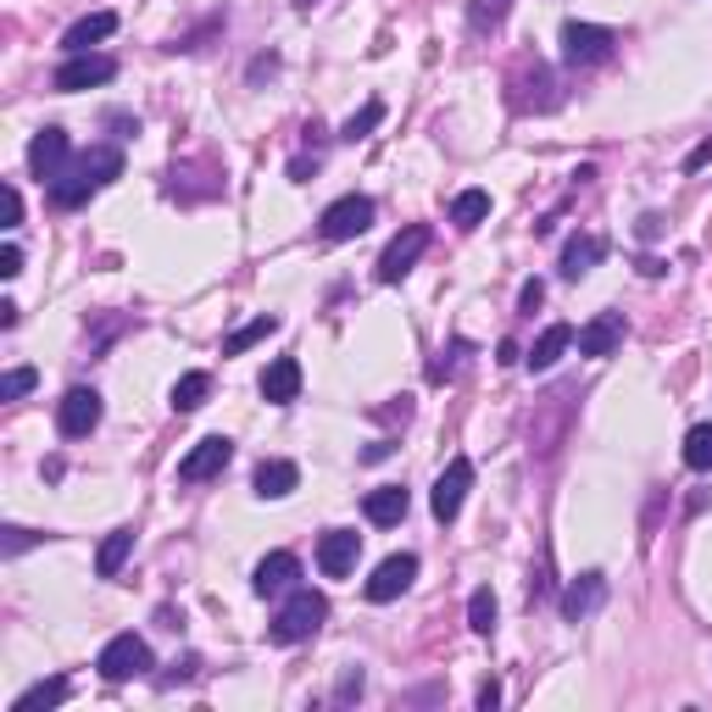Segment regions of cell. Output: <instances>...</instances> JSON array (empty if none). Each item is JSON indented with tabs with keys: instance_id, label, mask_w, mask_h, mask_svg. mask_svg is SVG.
Returning a JSON list of instances; mask_svg holds the SVG:
<instances>
[{
	"instance_id": "25",
	"label": "cell",
	"mask_w": 712,
	"mask_h": 712,
	"mask_svg": "<svg viewBox=\"0 0 712 712\" xmlns=\"http://www.w3.org/2000/svg\"><path fill=\"white\" fill-rule=\"evenodd\" d=\"M485 218H490V196H485V190H463V196L452 201V223H457V229H479Z\"/></svg>"
},
{
	"instance_id": "34",
	"label": "cell",
	"mask_w": 712,
	"mask_h": 712,
	"mask_svg": "<svg viewBox=\"0 0 712 712\" xmlns=\"http://www.w3.org/2000/svg\"><path fill=\"white\" fill-rule=\"evenodd\" d=\"M40 541V534L34 529H7V557H18V552H29Z\"/></svg>"
},
{
	"instance_id": "28",
	"label": "cell",
	"mask_w": 712,
	"mask_h": 712,
	"mask_svg": "<svg viewBox=\"0 0 712 712\" xmlns=\"http://www.w3.org/2000/svg\"><path fill=\"white\" fill-rule=\"evenodd\" d=\"M512 12V0H474V12H468V29L474 34H490V29H501V18Z\"/></svg>"
},
{
	"instance_id": "3",
	"label": "cell",
	"mask_w": 712,
	"mask_h": 712,
	"mask_svg": "<svg viewBox=\"0 0 712 712\" xmlns=\"http://www.w3.org/2000/svg\"><path fill=\"white\" fill-rule=\"evenodd\" d=\"M612 45H618V34L601 23H563V62L568 67H596L612 56Z\"/></svg>"
},
{
	"instance_id": "38",
	"label": "cell",
	"mask_w": 712,
	"mask_h": 712,
	"mask_svg": "<svg viewBox=\"0 0 712 712\" xmlns=\"http://www.w3.org/2000/svg\"><path fill=\"white\" fill-rule=\"evenodd\" d=\"M23 223V196H18V185H7V229H18Z\"/></svg>"
},
{
	"instance_id": "16",
	"label": "cell",
	"mask_w": 712,
	"mask_h": 712,
	"mask_svg": "<svg viewBox=\"0 0 712 712\" xmlns=\"http://www.w3.org/2000/svg\"><path fill=\"white\" fill-rule=\"evenodd\" d=\"M574 340H579V356H612V351L623 345V312H601V318H590Z\"/></svg>"
},
{
	"instance_id": "33",
	"label": "cell",
	"mask_w": 712,
	"mask_h": 712,
	"mask_svg": "<svg viewBox=\"0 0 712 712\" xmlns=\"http://www.w3.org/2000/svg\"><path fill=\"white\" fill-rule=\"evenodd\" d=\"M440 356H445V363H434V368H429V379H434V385H445V379H457V368H463V356H468V345H463V340H452V351H440Z\"/></svg>"
},
{
	"instance_id": "23",
	"label": "cell",
	"mask_w": 712,
	"mask_h": 712,
	"mask_svg": "<svg viewBox=\"0 0 712 712\" xmlns=\"http://www.w3.org/2000/svg\"><path fill=\"white\" fill-rule=\"evenodd\" d=\"M129 552H134V529L107 534L101 552H96V574H101V579H118V574H123V563H129Z\"/></svg>"
},
{
	"instance_id": "40",
	"label": "cell",
	"mask_w": 712,
	"mask_h": 712,
	"mask_svg": "<svg viewBox=\"0 0 712 712\" xmlns=\"http://www.w3.org/2000/svg\"><path fill=\"white\" fill-rule=\"evenodd\" d=\"M312 173H318V156H296V162H290V178H301V185H307Z\"/></svg>"
},
{
	"instance_id": "29",
	"label": "cell",
	"mask_w": 712,
	"mask_h": 712,
	"mask_svg": "<svg viewBox=\"0 0 712 712\" xmlns=\"http://www.w3.org/2000/svg\"><path fill=\"white\" fill-rule=\"evenodd\" d=\"M379 123H385V107H379V101H368L363 112H356V118H351V123L340 129V140H345V145H356V140H368V134H374Z\"/></svg>"
},
{
	"instance_id": "39",
	"label": "cell",
	"mask_w": 712,
	"mask_h": 712,
	"mask_svg": "<svg viewBox=\"0 0 712 712\" xmlns=\"http://www.w3.org/2000/svg\"><path fill=\"white\" fill-rule=\"evenodd\" d=\"M707 162H712V140H701V145H696V151L685 156V167H690V173H701Z\"/></svg>"
},
{
	"instance_id": "36",
	"label": "cell",
	"mask_w": 712,
	"mask_h": 712,
	"mask_svg": "<svg viewBox=\"0 0 712 712\" xmlns=\"http://www.w3.org/2000/svg\"><path fill=\"white\" fill-rule=\"evenodd\" d=\"M541 301H546V285H541V279H529V285H523V296H518V307H523V312H534Z\"/></svg>"
},
{
	"instance_id": "18",
	"label": "cell",
	"mask_w": 712,
	"mask_h": 712,
	"mask_svg": "<svg viewBox=\"0 0 712 712\" xmlns=\"http://www.w3.org/2000/svg\"><path fill=\"white\" fill-rule=\"evenodd\" d=\"M107 34H118V12H89V18H78L67 34H62V51H89V45H101Z\"/></svg>"
},
{
	"instance_id": "11",
	"label": "cell",
	"mask_w": 712,
	"mask_h": 712,
	"mask_svg": "<svg viewBox=\"0 0 712 712\" xmlns=\"http://www.w3.org/2000/svg\"><path fill=\"white\" fill-rule=\"evenodd\" d=\"M296 579H301V557L296 552H267L256 563V574H251V590L256 596H290Z\"/></svg>"
},
{
	"instance_id": "37",
	"label": "cell",
	"mask_w": 712,
	"mask_h": 712,
	"mask_svg": "<svg viewBox=\"0 0 712 712\" xmlns=\"http://www.w3.org/2000/svg\"><path fill=\"white\" fill-rule=\"evenodd\" d=\"M0 274H7V279H18V274H23V251H18V245L0 251Z\"/></svg>"
},
{
	"instance_id": "9",
	"label": "cell",
	"mask_w": 712,
	"mask_h": 712,
	"mask_svg": "<svg viewBox=\"0 0 712 712\" xmlns=\"http://www.w3.org/2000/svg\"><path fill=\"white\" fill-rule=\"evenodd\" d=\"M229 463H234V440L207 434V440L196 445V452H190L185 463H178V479H185V485H207V479H218Z\"/></svg>"
},
{
	"instance_id": "42",
	"label": "cell",
	"mask_w": 712,
	"mask_h": 712,
	"mask_svg": "<svg viewBox=\"0 0 712 712\" xmlns=\"http://www.w3.org/2000/svg\"><path fill=\"white\" fill-rule=\"evenodd\" d=\"M0 329H18V301H0Z\"/></svg>"
},
{
	"instance_id": "32",
	"label": "cell",
	"mask_w": 712,
	"mask_h": 712,
	"mask_svg": "<svg viewBox=\"0 0 712 712\" xmlns=\"http://www.w3.org/2000/svg\"><path fill=\"white\" fill-rule=\"evenodd\" d=\"M34 385H40V374H34V368H12L7 379H0V401H23Z\"/></svg>"
},
{
	"instance_id": "35",
	"label": "cell",
	"mask_w": 712,
	"mask_h": 712,
	"mask_svg": "<svg viewBox=\"0 0 712 712\" xmlns=\"http://www.w3.org/2000/svg\"><path fill=\"white\" fill-rule=\"evenodd\" d=\"M351 696H363V668H345V679L334 690V701H351Z\"/></svg>"
},
{
	"instance_id": "5",
	"label": "cell",
	"mask_w": 712,
	"mask_h": 712,
	"mask_svg": "<svg viewBox=\"0 0 712 712\" xmlns=\"http://www.w3.org/2000/svg\"><path fill=\"white\" fill-rule=\"evenodd\" d=\"M112 78H118V62H112V56H89V51L67 56V62L51 73V84L62 89V96H78V89H96V84H112Z\"/></svg>"
},
{
	"instance_id": "30",
	"label": "cell",
	"mask_w": 712,
	"mask_h": 712,
	"mask_svg": "<svg viewBox=\"0 0 712 712\" xmlns=\"http://www.w3.org/2000/svg\"><path fill=\"white\" fill-rule=\"evenodd\" d=\"M468 630H474V635H490V630H496V596H490V590H474V596H468Z\"/></svg>"
},
{
	"instance_id": "24",
	"label": "cell",
	"mask_w": 712,
	"mask_h": 712,
	"mask_svg": "<svg viewBox=\"0 0 712 712\" xmlns=\"http://www.w3.org/2000/svg\"><path fill=\"white\" fill-rule=\"evenodd\" d=\"M685 468L690 474H712V423H696L685 434Z\"/></svg>"
},
{
	"instance_id": "19",
	"label": "cell",
	"mask_w": 712,
	"mask_h": 712,
	"mask_svg": "<svg viewBox=\"0 0 712 712\" xmlns=\"http://www.w3.org/2000/svg\"><path fill=\"white\" fill-rule=\"evenodd\" d=\"M607 256V240L601 234H574L568 245H563V279H579V274H590V267Z\"/></svg>"
},
{
	"instance_id": "7",
	"label": "cell",
	"mask_w": 712,
	"mask_h": 712,
	"mask_svg": "<svg viewBox=\"0 0 712 712\" xmlns=\"http://www.w3.org/2000/svg\"><path fill=\"white\" fill-rule=\"evenodd\" d=\"M468 490H474V463H468V457H452V463H445V474L434 479V496H429L434 518L452 523V518L463 512V496H468Z\"/></svg>"
},
{
	"instance_id": "6",
	"label": "cell",
	"mask_w": 712,
	"mask_h": 712,
	"mask_svg": "<svg viewBox=\"0 0 712 712\" xmlns=\"http://www.w3.org/2000/svg\"><path fill=\"white\" fill-rule=\"evenodd\" d=\"M96 668H101V679H140V674H151L156 663H151V646H145L140 635H112Z\"/></svg>"
},
{
	"instance_id": "15",
	"label": "cell",
	"mask_w": 712,
	"mask_h": 712,
	"mask_svg": "<svg viewBox=\"0 0 712 712\" xmlns=\"http://www.w3.org/2000/svg\"><path fill=\"white\" fill-rule=\"evenodd\" d=\"M296 396H301V363H296V356H279V363L262 368V401L290 407Z\"/></svg>"
},
{
	"instance_id": "2",
	"label": "cell",
	"mask_w": 712,
	"mask_h": 712,
	"mask_svg": "<svg viewBox=\"0 0 712 712\" xmlns=\"http://www.w3.org/2000/svg\"><path fill=\"white\" fill-rule=\"evenodd\" d=\"M323 618H329V601H323V590H307V585H296V590H290V601L279 607V618L267 623V641H274V646L312 641V635L323 630Z\"/></svg>"
},
{
	"instance_id": "8",
	"label": "cell",
	"mask_w": 712,
	"mask_h": 712,
	"mask_svg": "<svg viewBox=\"0 0 712 712\" xmlns=\"http://www.w3.org/2000/svg\"><path fill=\"white\" fill-rule=\"evenodd\" d=\"M429 251V229L423 223H412V229H401L390 245H385V256H379V279L385 285H401L407 274H412V262Z\"/></svg>"
},
{
	"instance_id": "17",
	"label": "cell",
	"mask_w": 712,
	"mask_h": 712,
	"mask_svg": "<svg viewBox=\"0 0 712 712\" xmlns=\"http://www.w3.org/2000/svg\"><path fill=\"white\" fill-rule=\"evenodd\" d=\"M29 167H34V178H45V185H51V178L67 167V134L62 129H40L34 145H29Z\"/></svg>"
},
{
	"instance_id": "13",
	"label": "cell",
	"mask_w": 712,
	"mask_h": 712,
	"mask_svg": "<svg viewBox=\"0 0 712 712\" xmlns=\"http://www.w3.org/2000/svg\"><path fill=\"white\" fill-rule=\"evenodd\" d=\"M412 579H418V557L401 552V557H385V563L374 568V579L363 585V596H368V601H396Z\"/></svg>"
},
{
	"instance_id": "20",
	"label": "cell",
	"mask_w": 712,
	"mask_h": 712,
	"mask_svg": "<svg viewBox=\"0 0 712 712\" xmlns=\"http://www.w3.org/2000/svg\"><path fill=\"white\" fill-rule=\"evenodd\" d=\"M568 345H574V329H568V323H552V329H546L541 340L529 345V356H523V363H529L534 374H546V368L557 363V356H563Z\"/></svg>"
},
{
	"instance_id": "1",
	"label": "cell",
	"mask_w": 712,
	"mask_h": 712,
	"mask_svg": "<svg viewBox=\"0 0 712 712\" xmlns=\"http://www.w3.org/2000/svg\"><path fill=\"white\" fill-rule=\"evenodd\" d=\"M112 178H123V151H118V145H96V151L73 156V162L51 178V201H56V207H84L89 190L112 185Z\"/></svg>"
},
{
	"instance_id": "27",
	"label": "cell",
	"mask_w": 712,
	"mask_h": 712,
	"mask_svg": "<svg viewBox=\"0 0 712 712\" xmlns=\"http://www.w3.org/2000/svg\"><path fill=\"white\" fill-rule=\"evenodd\" d=\"M207 396H212V374H185V379L173 385V407L178 412H196Z\"/></svg>"
},
{
	"instance_id": "22",
	"label": "cell",
	"mask_w": 712,
	"mask_h": 712,
	"mask_svg": "<svg viewBox=\"0 0 712 712\" xmlns=\"http://www.w3.org/2000/svg\"><path fill=\"white\" fill-rule=\"evenodd\" d=\"M363 512H368V523H379V529H390V523H401V518H407V490H401V485H385V490H368V501H363Z\"/></svg>"
},
{
	"instance_id": "41",
	"label": "cell",
	"mask_w": 712,
	"mask_h": 712,
	"mask_svg": "<svg viewBox=\"0 0 712 712\" xmlns=\"http://www.w3.org/2000/svg\"><path fill=\"white\" fill-rule=\"evenodd\" d=\"M496 701H501V685H496V679H490V685H479V707H485V712H490V707H496Z\"/></svg>"
},
{
	"instance_id": "12",
	"label": "cell",
	"mask_w": 712,
	"mask_h": 712,
	"mask_svg": "<svg viewBox=\"0 0 712 712\" xmlns=\"http://www.w3.org/2000/svg\"><path fill=\"white\" fill-rule=\"evenodd\" d=\"M356 552H363V534L329 529L323 541H318V568H323V579H345V574L356 568Z\"/></svg>"
},
{
	"instance_id": "21",
	"label": "cell",
	"mask_w": 712,
	"mask_h": 712,
	"mask_svg": "<svg viewBox=\"0 0 712 712\" xmlns=\"http://www.w3.org/2000/svg\"><path fill=\"white\" fill-rule=\"evenodd\" d=\"M296 485H301V468H296V463H279V457H274V463L256 468V496H262V501H279V496H290Z\"/></svg>"
},
{
	"instance_id": "14",
	"label": "cell",
	"mask_w": 712,
	"mask_h": 712,
	"mask_svg": "<svg viewBox=\"0 0 712 712\" xmlns=\"http://www.w3.org/2000/svg\"><path fill=\"white\" fill-rule=\"evenodd\" d=\"M601 601H607V574H579L568 590H563V618L568 623H585L590 612H601Z\"/></svg>"
},
{
	"instance_id": "26",
	"label": "cell",
	"mask_w": 712,
	"mask_h": 712,
	"mask_svg": "<svg viewBox=\"0 0 712 712\" xmlns=\"http://www.w3.org/2000/svg\"><path fill=\"white\" fill-rule=\"evenodd\" d=\"M274 329H279V318H267V312H262V318H251L245 329H234V334L223 340V356H240V351H251L256 340H267Z\"/></svg>"
},
{
	"instance_id": "4",
	"label": "cell",
	"mask_w": 712,
	"mask_h": 712,
	"mask_svg": "<svg viewBox=\"0 0 712 712\" xmlns=\"http://www.w3.org/2000/svg\"><path fill=\"white\" fill-rule=\"evenodd\" d=\"M368 223H374V201H368V196H340V201L318 218V234H323L329 245H340V240L368 234Z\"/></svg>"
},
{
	"instance_id": "10",
	"label": "cell",
	"mask_w": 712,
	"mask_h": 712,
	"mask_svg": "<svg viewBox=\"0 0 712 712\" xmlns=\"http://www.w3.org/2000/svg\"><path fill=\"white\" fill-rule=\"evenodd\" d=\"M96 423H101V396L89 390V385H73V390L62 396V407H56V429H62L67 440H84Z\"/></svg>"
},
{
	"instance_id": "31",
	"label": "cell",
	"mask_w": 712,
	"mask_h": 712,
	"mask_svg": "<svg viewBox=\"0 0 712 712\" xmlns=\"http://www.w3.org/2000/svg\"><path fill=\"white\" fill-rule=\"evenodd\" d=\"M51 701H67V679H45L34 690L18 696V712H34V707H51Z\"/></svg>"
}]
</instances>
